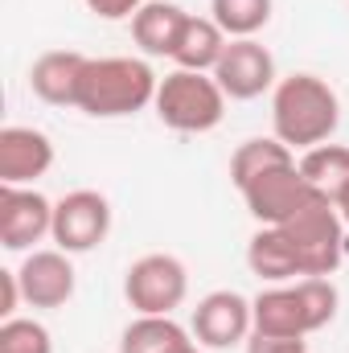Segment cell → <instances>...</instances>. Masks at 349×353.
<instances>
[{"instance_id": "cell-23", "label": "cell", "mask_w": 349, "mask_h": 353, "mask_svg": "<svg viewBox=\"0 0 349 353\" xmlns=\"http://www.w3.org/2000/svg\"><path fill=\"white\" fill-rule=\"evenodd\" d=\"M247 353H308L304 337H271V333H251Z\"/></svg>"}, {"instance_id": "cell-12", "label": "cell", "mask_w": 349, "mask_h": 353, "mask_svg": "<svg viewBox=\"0 0 349 353\" xmlns=\"http://www.w3.org/2000/svg\"><path fill=\"white\" fill-rule=\"evenodd\" d=\"M21 296L29 308H66L74 300V263L66 251H29L25 263L17 267Z\"/></svg>"}, {"instance_id": "cell-1", "label": "cell", "mask_w": 349, "mask_h": 353, "mask_svg": "<svg viewBox=\"0 0 349 353\" xmlns=\"http://www.w3.org/2000/svg\"><path fill=\"white\" fill-rule=\"evenodd\" d=\"M341 123V99L317 74H288L271 90V136L292 152L329 144Z\"/></svg>"}, {"instance_id": "cell-14", "label": "cell", "mask_w": 349, "mask_h": 353, "mask_svg": "<svg viewBox=\"0 0 349 353\" xmlns=\"http://www.w3.org/2000/svg\"><path fill=\"white\" fill-rule=\"evenodd\" d=\"M83 70H87V54H79V50H50V54H41L29 66V87L50 107H74Z\"/></svg>"}, {"instance_id": "cell-15", "label": "cell", "mask_w": 349, "mask_h": 353, "mask_svg": "<svg viewBox=\"0 0 349 353\" xmlns=\"http://www.w3.org/2000/svg\"><path fill=\"white\" fill-rule=\"evenodd\" d=\"M189 12L173 0H152L132 17V41L148 54V58H173L177 37L185 29Z\"/></svg>"}, {"instance_id": "cell-5", "label": "cell", "mask_w": 349, "mask_h": 353, "mask_svg": "<svg viewBox=\"0 0 349 353\" xmlns=\"http://www.w3.org/2000/svg\"><path fill=\"white\" fill-rule=\"evenodd\" d=\"M283 239L296 251L300 275H333L346 255V222L329 193H317L304 210H296L283 226Z\"/></svg>"}, {"instance_id": "cell-16", "label": "cell", "mask_w": 349, "mask_h": 353, "mask_svg": "<svg viewBox=\"0 0 349 353\" xmlns=\"http://www.w3.org/2000/svg\"><path fill=\"white\" fill-rule=\"evenodd\" d=\"M230 37L218 29L214 17H193L185 21L181 37H177V50H173V66L177 70H201V74H214L218 58L226 54Z\"/></svg>"}, {"instance_id": "cell-10", "label": "cell", "mask_w": 349, "mask_h": 353, "mask_svg": "<svg viewBox=\"0 0 349 353\" xmlns=\"http://www.w3.org/2000/svg\"><path fill=\"white\" fill-rule=\"evenodd\" d=\"M54 234V201L33 185H0V247L21 255Z\"/></svg>"}, {"instance_id": "cell-11", "label": "cell", "mask_w": 349, "mask_h": 353, "mask_svg": "<svg viewBox=\"0 0 349 353\" xmlns=\"http://www.w3.org/2000/svg\"><path fill=\"white\" fill-rule=\"evenodd\" d=\"M214 79L226 90V99H235V103H251L267 90H275V83H279L271 50L255 37H230L226 54L214 66Z\"/></svg>"}, {"instance_id": "cell-17", "label": "cell", "mask_w": 349, "mask_h": 353, "mask_svg": "<svg viewBox=\"0 0 349 353\" xmlns=\"http://www.w3.org/2000/svg\"><path fill=\"white\" fill-rule=\"evenodd\" d=\"M247 267L251 275H259L267 283H292V279H304L300 263H296V251L292 243L283 239L279 226H259L247 243Z\"/></svg>"}, {"instance_id": "cell-26", "label": "cell", "mask_w": 349, "mask_h": 353, "mask_svg": "<svg viewBox=\"0 0 349 353\" xmlns=\"http://www.w3.org/2000/svg\"><path fill=\"white\" fill-rule=\"evenodd\" d=\"M333 205H337V214H341V222L349 226V185L337 189V197H333Z\"/></svg>"}, {"instance_id": "cell-7", "label": "cell", "mask_w": 349, "mask_h": 353, "mask_svg": "<svg viewBox=\"0 0 349 353\" xmlns=\"http://www.w3.org/2000/svg\"><path fill=\"white\" fill-rule=\"evenodd\" d=\"M111 234V201L99 189H70L54 201V247L66 255H87Z\"/></svg>"}, {"instance_id": "cell-4", "label": "cell", "mask_w": 349, "mask_h": 353, "mask_svg": "<svg viewBox=\"0 0 349 353\" xmlns=\"http://www.w3.org/2000/svg\"><path fill=\"white\" fill-rule=\"evenodd\" d=\"M157 119L173 132L201 136L214 132L226 115V90L218 87L214 74L201 70H169L157 87Z\"/></svg>"}, {"instance_id": "cell-21", "label": "cell", "mask_w": 349, "mask_h": 353, "mask_svg": "<svg viewBox=\"0 0 349 353\" xmlns=\"http://www.w3.org/2000/svg\"><path fill=\"white\" fill-rule=\"evenodd\" d=\"M275 0H210V17L226 37H255L267 29Z\"/></svg>"}, {"instance_id": "cell-22", "label": "cell", "mask_w": 349, "mask_h": 353, "mask_svg": "<svg viewBox=\"0 0 349 353\" xmlns=\"http://www.w3.org/2000/svg\"><path fill=\"white\" fill-rule=\"evenodd\" d=\"M0 353H54V337L33 316L0 321Z\"/></svg>"}, {"instance_id": "cell-13", "label": "cell", "mask_w": 349, "mask_h": 353, "mask_svg": "<svg viewBox=\"0 0 349 353\" xmlns=\"http://www.w3.org/2000/svg\"><path fill=\"white\" fill-rule=\"evenodd\" d=\"M54 169V140L41 128H0V185H33Z\"/></svg>"}, {"instance_id": "cell-6", "label": "cell", "mask_w": 349, "mask_h": 353, "mask_svg": "<svg viewBox=\"0 0 349 353\" xmlns=\"http://www.w3.org/2000/svg\"><path fill=\"white\" fill-rule=\"evenodd\" d=\"M123 296L136 316H173L189 296V267L169 251L140 255L123 275Z\"/></svg>"}, {"instance_id": "cell-20", "label": "cell", "mask_w": 349, "mask_h": 353, "mask_svg": "<svg viewBox=\"0 0 349 353\" xmlns=\"http://www.w3.org/2000/svg\"><path fill=\"white\" fill-rule=\"evenodd\" d=\"M300 173L308 176L321 193H329V197H337V189L349 185V148L346 144H317V148H308L300 161Z\"/></svg>"}, {"instance_id": "cell-2", "label": "cell", "mask_w": 349, "mask_h": 353, "mask_svg": "<svg viewBox=\"0 0 349 353\" xmlns=\"http://www.w3.org/2000/svg\"><path fill=\"white\" fill-rule=\"evenodd\" d=\"M341 304V292L329 275H304L292 283H271L251 300L255 312V333L271 337H308L333 325Z\"/></svg>"}, {"instance_id": "cell-3", "label": "cell", "mask_w": 349, "mask_h": 353, "mask_svg": "<svg viewBox=\"0 0 349 353\" xmlns=\"http://www.w3.org/2000/svg\"><path fill=\"white\" fill-rule=\"evenodd\" d=\"M157 70L144 58H87L74 107L90 119H128L157 103Z\"/></svg>"}, {"instance_id": "cell-9", "label": "cell", "mask_w": 349, "mask_h": 353, "mask_svg": "<svg viewBox=\"0 0 349 353\" xmlns=\"http://www.w3.org/2000/svg\"><path fill=\"white\" fill-rule=\"evenodd\" d=\"M189 333L201 350H230V345H243L251 333H255V312H251V300L243 292H230V288H218L210 296L197 300L193 308V321H189Z\"/></svg>"}, {"instance_id": "cell-19", "label": "cell", "mask_w": 349, "mask_h": 353, "mask_svg": "<svg viewBox=\"0 0 349 353\" xmlns=\"http://www.w3.org/2000/svg\"><path fill=\"white\" fill-rule=\"evenodd\" d=\"M279 165H296L292 148L283 140H275V136H251L230 152V185L243 189L247 181H255L267 169H279Z\"/></svg>"}, {"instance_id": "cell-25", "label": "cell", "mask_w": 349, "mask_h": 353, "mask_svg": "<svg viewBox=\"0 0 349 353\" xmlns=\"http://www.w3.org/2000/svg\"><path fill=\"white\" fill-rule=\"evenodd\" d=\"M25 296H21V279H17V271H0V316L8 321V316H17V304H21Z\"/></svg>"}, {"instance_id": "cell-24", "label": "cell", "mask_w": 349, "mask_h": 353, "mask_svg": "<svg viewBox=\"0 0 349 353\" xmlns=\"http://www.w3.org/2000/svg\"><path fill=\"white\" fill-rule=\"evenodd\" d=\"M144 4H152V0H87V8L103 21H132Z\"/></svg>"}, {"instance_id": "cell-27", "label": "cell", "mask_w": 349, "mask_h": 353, "mask_svg": "<svg viewBox=\"0 0 349 353\" xmlns=\"http://www.w3.org/2000/svg\"><path fill=\"white\" fill-rule=\"evenodd\" d=\"M177 353H201V345H197V341H189L185 350H177Z\"/></svg>"}, {"instance_id": "cell-8", "label": "cell", "mask_w": 349, "mask_h": 353, "mask_svg": "<svg viewBox=\"0 0 349 353\" xmlns=\"http://www.w3.org/2000/svg\"><path fill=\"white\" fill-rule=\"evenodd\" d=\"M239 193H243V201H247V210H251V218L259 226H283L321 189L300 173V165H279V169H267L255 181H247Z\"/></svg>"}, {"instance_id": "cell-18", "label": "cell", "mask_w": 349, "mask_h": 353, "mask_svg": "<svg viewBox=\"0 0 349 353\" xmlns=\"http://www.w3.org/2000/svg\"><path fill=\"white\" fill-rule=\"evenodd\" d=\"M189 341H193V333L185 325H177L173 316H136L119 333V353H177Z\"/></svg>"}]
</instances>
